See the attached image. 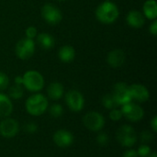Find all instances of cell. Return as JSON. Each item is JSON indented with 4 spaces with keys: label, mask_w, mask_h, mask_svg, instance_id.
<instances>
[{
    "label": "cell",
    "mask_w": 157,
    "mask_h": 157,
    "mask_svg": "<svg viewBox=\"0 0 157 157\" xmlns=\"http://www.w3.org/2000/svg\"><path fill=\"white\" fill-rule=\"evenodd\" d=\"M121 110L122 112V115L132 122H137L141 121L144 115V109L139 105L132 102L122 105V109Z\"/></svg>",
    "instance_id": "9"
},
{
    "label": "cell",
    "mask_w": 157,
    "mask_h": 157,
    "mask_svg": "<svg viewBox=\"0 0 157 157\" xmlns=\"http://www.w3.org/2000/svg\"><path fill=\"white\" fill-rule=\"evenodd\" d=\"M53 142L62 148H66L72 145L74 142V135L66 130H59L53 134Z\"/></svg>",
    "instance_id": "12"
},
{
    "label": "cell",
    "mask_w": 157,
    "mask_h": 157,
    "mask_svg": "<svg viewBox=\"0 0 157 157\" xmlns=\"http://www.w3.org/2000/svg\"><path fill=\"white\" fill-rule=\"evenodd\" d=\"M122 112H121V110H120V109H111V111H110V113H109V118L112 120V121H120L121 118H122Z\"/></svg>",
    "instance_id": "28"
},
{
    "label": "cell",
    "mask_w": 157,
    "mask_h": 157,
    "mask_svg": "<svg viewBox=\"0 0 157 157\" xmlns=\"http://www.w3.org/2000/svg\"><path fill=\"white\" fill-rule=\"evenodd\" d=\"M13 110V105L10 98L0 93V117L6 118L8 117Z\"/></svg>",
    "instance_id": "17"
},
{
    "label": "cell",
    "mask_w": 157,
    "mask_h": 157,
    "mask_svg": "<svg viewBox=\"0 0 157 157\" xmlns=\"http://www.w3.org/2000/svg\"><path fill=\"white\" fill-rule=\"evenodd\" d=\"M22 82H23L22 77L17 76V77H16V78H15V83H16V84H17V85H22Z\"/></svg>",
    "instance_id": "34"
},
{
    "label": "cell",
    "mask_w": 157,
    "mask_h": 157,
    "mask_svg": "<svg viewBox=\"0 0 157 157\" xmlns=\"http://www.w3.org/2000/svg\"><path fill=\"white\" fill-rule=\"evenodd\" d=\"M48 97L52 100L60 99L63 95V86L59 82H53L49 85L47 88Z\"/></svg>",
    "instance_id": "18"
},
{
    "label": "cell",
    "mask_w": 157,
    "mask_h": 157,
    "mask_svg": "<svg viewBox=\"0 0 157 157\" xmlns=\"http://www.w3.org/2000/svg\"><path fill=\"white\" fill-rule=\"evenodd\" d=\"M154 140V134L149 131H144L141 133V141L144 144H149Z\"/></svg>",
    "instance_id": "25"
},
{
    "label": "cell",
    "mask_w": 157,
    "mask_h": 157,
    "mask_svg": "<svg viewBox=\"0 0 157 157\" xmlns=\"http://www.w3.org/2000/svg\"><path fill=\"white\" fill-rule=\"evenodd\" d=\"M112 96H113L116 103L118 104V106H120V105L122 106L124 104H127V103L131 102L132 99L128 85L123 82H119L114 86Z\"/></svg>",
    "instance_id": "7"
},
{
    "label": "cell",
    "mask_w": 157,
    "mask_h": 157,
    "mask_svg": "<svg viewBox=\"0 0 157 157\" xmlns=\"http://www.w3.org/2000/svg\"><path fill=\"white\" fill-rule=\"evenodd\" d=\"M35 42L31 39H22L18 40L15 47L16 55L20 60H28L29 59L35 52Z\"/></svg>",
    "instance_id": "4"
},
{
    "label": "cell",
    "mask_w": 157,
    "mask_h": 157,
    "mask_svg": "<svg viewBox=\"0 0 157 157\" xmlns=\"http://www.w3.org/2000/svg\"><path fill=\"white\" fill-rule=\"evenodd\" d=\"M37 129L38 127L34 122H28L24 125V131L28 133H34Z\"/></svg>",
    "instance_id": "30"
},
{
    "label": "cell",
    "mask_w": 157,
    "mask_h": 157,
    "mask_svg": "<svg viewBox=\"0 0 157 157\" xmlns=\"http://www.w3.org/2000/svg\"><path fill=\"white\" fill-rule=\"evenodd\" d=\"M126 21L129 26L134 29H140L144 26L145 22L144 16L142 12L138 10H132L128 13L126 17Z\"/></svg>",
    "instance_id": "15"
},
{
    "label": "cell",
    "mask_w": 157,
    "mask_h": 157,
    "mask_svg": "<svg viewBox=\"0 0 157 157\" xmlns=\"http://www.w3.org/2000/svg\"><path fill=\"white\" fill-rule=\"evenodd\" d=\"M102 104L103 106L108 109H113L118 107V104L116 103L112 94H107L102 98Z\"/></svg>",
    "instance_id": "22"
},
{
    "label": "cell",
    "mask_w": 157,
    "mask_h": 157,
    "mask_svg": "<svg viewBox=\"0 0 157 157\" xmlns=\"http://www.w3.org/2000/svg\"><path fill=\"white\" fill-rule=\"evenodd\" d=\"M118 142L125 147L132 146L137 141V135L134 129L129 125H122L117 132Z\"/></svg>",
    "instance_id": "5"
},
{
    "label": "cell",
    "mask_w": 157,
    "mask_h": 157,
    "mask_svg": "<svg viewBox=\"0 0 157 157\" xmlns=\"http://www.w3.org/2000/svg\"><path fill=\"white\" fill-rule=\"evenodd\" d=\"M59 59L63 63H71L75 58V50L70 45H64L58 52Z\"/></svg>",
    "instance_id": "16"
},
{
    "label": "cell",
    "mask_w": 157,
    "mask_h": 157,
    "mask_svg": "<svg viewBox=\"0 0 157 157\" xmlns=\"http://www.w3.org/2000/svg\"><path fill=\"white\" fill-rule=\"evenodd\" d=\"M147 157H157L156 153H151Z\"/></svg>",
    "instance_id": "35"
},
{
    "label": "cell",
    "mask_w": 157,
    "mask_h": 157,
    "mask_svg": "<svg viewBox=\"0 0 157 157\" xmlns=\"http://www.w3.org/2000/svg\"><path fill=\"white\" fill-rule=\"evenodd\" d=\"M38 35V32H37V29L33 26H29L26 29V36L28 39H31L33 40L36 36Z\"/></svg>",
    "instance_id": "29"
},
{
    "label": "cell",
    "mask_w": 157,
    "mask_h": 157,
    "mask_svg": "<svg viewBox=\"0 0 157 157\" xmlns=\"http://www.w3.org/2000/svg\"><path fill=\"white\" fill-rule=\"evenodd\" d=\"M58 1H65V0H58Z\"/></svg>",
    "instance_id": "36"
},
{
    "label": "cell",
    "mask_w": 157,
    "mask_h": 157,
    "mask_svg": "<svg viewBox=\"0 0 157 157\" xmlns=\"http://www.w3.org/2000/svg\"><path fill=\"white\" fill-rule=\"evenodd\" d=\"M83 122L84 125L89 131L92 132H98L105 125V121L103 116L96 111H91L86 113L83 118Z\"/></svg>",
    "instance_id": "8"
},
{
    "label": "cell",
    "mask_w": 157,
    "mask_h": 157,
    "mask_svg": "<svg viewBox=\"0 0 157 157\" xmlns=\"http://www.w3.org/2000/svg\"><path fill=\"white\" fill-rule=\"evenodd\" d=\"M144 15L148 18L155 20L157 17V5L155 0H146L144 4Z\"/></svg>",
    "instance_id": "20"
},
{
    "label": "cell",
    "mask_w": 157,
    "mask_h": 157,
    "mask_svg": "<svg viewBox=\"0 0 157 157\" xmlns=\"http://www.w3.org/2000/svg\"><path fill=\"white\" fill-rule=\"evenodd\" d=\"M125 52L121 49H115L109 52L107 57L108 63L112 68H119L123 65L125 62Z\"/></svg>",
    "instance_id": "14"
},
{
    "label": "cell",
    "mask_w": 157,
    "mask_h": 157,
    "mask_svg": "<svg viewBox=\"0 0 157 157\" xmlns=\"http://www.w3.org/2000/svg\"><path fill=\"white\" fill-rule=\"evenodd\" d=\"M137 154H138V156L147 157L151 154V147L147 144H142L139 147Z\"/></svg>",
    "instance_id": "24"
},
{
    "label": "cell",
    "mask_w": 157,
    "mask_h": 157,
    "mask_svg": "<svg viewBox=\"0 0 157 157\" xmlns=\"http://www.w3.org/2000/svg\"><path fill=\"white\" fill-rule=\"evenodd\" d=\"M9 85V79H8V76L0 71V91L2 90H5L7 88Z\"/></svg>",
    "instance_id": "26"
},
{
    "label": "cell",
    "mask_w": 157,
    "mask_h": 157,
    "mask_svg": "<svg viewBox=\"0 0 157 157\" xmlns=\"http://www.w3.org/2000/svg\"><path fill=\"white\" fill-rule=\"evenodd\" d=\"M22 85L31 92H38L44 86V79L40 73L29 70L27 71L22 77Z\"/></svg>",
    "instance_id": "3"
},
{
    "label": "cell",
    "mask_w": 157,
    "mask_h": 157,
    "mask_svg": "<svg viewBox=\"0 0 157 157\" xmlns=\"http://www.w3.org/2000/svg\"><path fill=\"white\" fill-rule=\"evenodd\" d=\"M122 157H138V154L135 150H128L124 153Z\"/></svg>",
    "instance_id": "32"
},
{
    "label": "cell",
    "mask_w": 157,
    "mask_h": 157,
    "mask_svg": "<svg viewBox=\"0 0 157 157\" xmlns=\"http://www.w3.org/2000/svg\"><path fill=\"white\" fill-rule=\"evenodd\" d=\"M65 101L69 109L75 112H78L82 110L85 105V99L83 95L77 90H70L66 93Z\"/></svg>",
    "instance_id": "10"
},
{
    "label": "cell",
    "mask_w": 157,
    "mask_h": 157,
    "mask_svg": "<svg viewBox=\"0 0 157 157\" xmlns=\"http://www.w3.org/2000/svg\"><path fill=\"white\" fill-rule=\"evenodd\" d=\"M119 8L116 4L111 1L101 3L96 9L97 19L103 24H111L119 17Z\"/></svg>",
    "instance_id": "1"
},
{
    "label": "cell",
    "mask_w": 157,
    "mask_h": 157,
    "mask_svg": "<svg viewBox=\"0 0 157 157\" xmlns=\"http://www.w3.org/2000/svg\"><path fill=\"white\" fill-rule=\"evenodd\" d=\"M48 108V100L41 94L30 96L26 101L27 111L32 116H40L43 114Z\"/></svg>",
    "instance_id": "2"
},
{
    "label": "cell",
    "mask_w": 157,
    "mask_h": 157,
    "mask_svg": "<svg viewBox=\"0 0 157 157\" xmlns=\"http://www.w3.org/2000/svg\"><path fill=\"white\" fill-rule=\"evenodd\" d=\"M149 31H150V33H151L153 36H156V34H157V20L156 19H155V20L153 21V23L150 25Z\"/></svg>",
    "instance_id": "31"
},
{
    "label": "cell",
    "mask_w": 157,
    "mask_h": 157,
    "mask_svg": "<svg viewBox=\"0 0 157 157\" xmlns=\"http://www.w3.org/2000/svg\"><path fill=\"white\" fill-rule=\"evenodd\" d=\"M8 94L9 97L13 99H19L23 97L24 94V90L21 86V85H17L15 84L14 86H12L9 90H8Z\"/></svg>",
    "instance_id": "21"
},
{
    "label": "cell",
    "mask_w": 157,
    "mask_h": 157,
    "mask_svg": "<svg viewBox=\"0 0 157 157\" xmlns=\"http://www.w3.org/2000/svg\"><path fill=\"white\" fill-rule=\"evenodd\" d=\"M36 37H37V42L40 44V46L42 49L50 50L54 46L55 40L52 35H51L49 33L42 32V33H40L39 35H37Z\"/></svg>",
    "instance_id": "19"
},
{
    "label": "cell",
    "mask_w": 157,
    "mask_h": 157,
    "mask_svg": "<svg viewBox=\"0 0 157 157\" xmlns=\"http://www.w3.org/2000/svg\"><path fill=\"white\" fill-rule=\"evenodd\" d=\"M19 131L17 121L11 118H6L0 122V134L5 138H13Z\"/></svg>",
    "instance_id": "11"
},
{
    "label": "cell",
    "mask_w": 157,
    "mask_h": 157,
    "mask_svg": "<svg viewBox=\"0 0 157 157\" xmlns=\"http://www.w3.org/2000/svg\"><path fill=\"white\" fill-rule=\"evenodd\" d=\"M130 93L132 99H135L138 102H145L149 99L150 94L148 89L140 84H134L129 86Z\"/></svg>",
    "instance_id": "13"
},
{
    "label": "cell",
    "mask_w": 157,
    "mask_h": 157,
    "mask_svg": "<svg viewBox=\"0 0 157 157\" xmlns=\"http://www.w3.org/2000/svg\"><path fill=\"white\" fill-rule=\"evenodd\" d=\"M41 16L43 19L50 25H57L63 19L61 10L53 4H45L41 8Z\"/></svg>",
    "instance_id": "6"
},
{
    "label": "cell",
    "mask_w": 157,
    "mask_h": 157,
    "mask_svg": "<svg viewBox=\"0 0 157 157\" xmlns=\"http://www.w3.org/2000/svg\"><path fill=\"white\" fill-rule=\"evenodd\" d=\"M97 142H98V144L99 145H101V146H106V145L109 144V136H108L107 133L102 132V133H99V134L98 135V137H97Z\"/></svg>",
    "instance_id": "27"
},
{
    "label": "cell",
    "mask_w": 157,
    "mask_h": 157,
    "mask_svg": "<svg viewBox=\"0 0 157 157\" xmlns=\"http://www.w3.org/2000/svg\"><path fill=\"white\" fill-rule=\"evenodd\" d=\"M151 127L153 129V131L155 132H157V117H154V119L151 121Z\"/></svg>",
    "instance_id": "33"
},
{
    "label": "cell",
    "mask_w": 157,
    "mask_h": 157,
    "mask_svg": "<svg viewBox=\"0 0 157 157\" xmlns=\"http://www.w3.org/2000/svg\"><path fill=\"white\" fill-rule=\"evenodd\" d=\"M49 112L51 114L52 117L53 118H59L63 114V109L60 104H53L52 106H51Z\"/></svg>",
    "instance_id": "23"
},
{
    "label": "cell",
    "mask_w": 157,
    "mask_h": 157,
    "mask_svg": "<svg viewBox=\"0 0 157 157\" xmlns=\"http://www.w3.org/2000/svg\"><path fill=\"white\" fill-rule=\"evenodd\" d=\"M105 1H110V0H105Z\"/></svg>",
    "instance_id": "37"
}]
</instances>
